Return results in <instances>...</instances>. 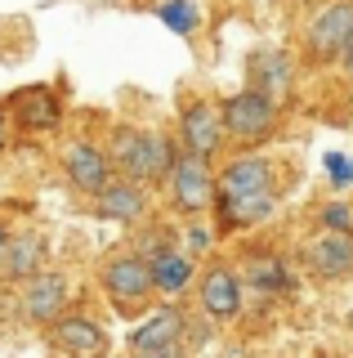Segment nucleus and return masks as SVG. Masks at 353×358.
Segmentation results:
<instances>
[{
	"instance_id": "1",
	"label": "nucleus",
	"mask_w": 353,
	"mask_h": 358,
	"mask_svg": "<svg viewBox=\"0 0 353 358\" xmlns=\"http://www.w3.org/2000/svg\"><path fill=\"white\" fill-rule=\"evenodd\" d=\"M215 233L255 229L278 210V171L269 157L241 152L215 175Z\"/></svg>"
},
{
	"instance_id": "2",
	"label": "nucleus",
	"mask_w": 353,
	"mask_h": 358,
	"mask_svg": "<svg viewBox=\"0 0 353 358\" xmlns=\"http://www.w3.org/2000/svg\"><path fill=\"white\" fill-rule=\"evenodd\" d=\"M107 162H112L117 175L126 179H139L148 188H161V179L170 175L174 157H179V139L165 130H143V126H112L107 130V143H103Z\"/></svg>"
},
{
	"instance_id": "3",
	"label": "nucleus",
	"mask_w": 353,
	"mask_h": 358,
	"mask_svg": "<svg viewBox=\"0 0 353 358\" xmlns=\"http://www.w3.org/2000/svg\"><path fill=\"white\" fill-rule=\"evenodd\" d=\"M98 291L107 296V305L121 313H139L148 309V300L157 296L152 287V264L143 251H117L98 264Z\"/></svg>"
},
{
	"instance_id": "4",
	"label": "nucleus",
	"mask_w": 353,
	"mask_h": 358,
	"mask_svg": "<svg viewBox=\"0 0 353 358\" xmlns=\"http://www.w3.org/2000/svg\"><path fill=\"white\" fill-rule=\"evenodd\" d=\"M219 112H224V134L228 139L246 143V148H260V143H269L273 130H278L282 103L269 99L264 90L246 85V90H237V94H228L224 103H219Z\"/></svg>"
},
{
	"instance_id": "5",
	"label": "nucleus",
	"mask_w": 353,
	"mask_h": 358,
	"mask_svg": "<svg viewBox=\"0 0 353 358\" xmlns=\"http://www.w3.org/2000/svg\"><path fill=\"white\" fill-rule=\"evenodd\" d=\"M165 197H170V210L174 215H206V210L215 206V171H211V157H197L188 148H179V157H174L170 175L161 179Z\"/></svg>"
},
{
	"instance_id": "6",
	"label": "nucleus",
	"mask_w": 353,
	"mask_h": 358,
	"mask_svg": "<svg viewBox=\"0 0 353 358\" xmlns=\"http://www.w3.org/2000/svg\"><path fill=\"white\" fill-rule=\"evenodd\" d=\"M90 210H94V220L121 224V229H139L143 220H152V188L139 184V179L112 175V179H107V184L90 197Z\"/></svg>"
},
{
	"instance_id": "7",
	"label": "nucleus",
	"mask_w": 353,
	"mask_h": 358,
	"mask_svg": "<svg viewBox=\"0 0 353 358\" xmlns=\"http://www.w3.org/2000/svg\"><path fill=\"white\" fill-rule=\"evenodd\" d=\"M193 287H197V305H202V313L211 322H233L241 313V305H246V282H241V273L233 264L211 260L197 273Z\"/></svg>"
},
{
	"instance_id": "8",
	"label": "nucleus",
	"mask_w": 353,
	"mask_h": 358,
	"mask_svg": "<svg viewBox=\"0 0 353 358\" xmlns=\"http://www.w3.org/2000/svg\"><path fill=\"white\" fill-rule=\"evenodd\" d=\"M68 305H72V282L59 268H36L31 278L18 282V309L31 327H50Z\"/></svg>"
},
{
	"instance_id": "9",
	"label": "nucleus",
	"mask_w": 353,
	"mask_h": 358,
	"mask_svg": "<svg viewBox=\"0 0 353 358\" xmlns=\"http://www.w3.org/2000/svg\"><path fill=\"white\" fill-rule=\"evenodd\" d=\"M5 112H9V121H14V130H23V134H54V130L63 126V99H59V90L40 85V81L9 90Z\"/></svg>"
},
{
	"instance_id": "10",
	"label": "nucleus",
	"mask_w": 353,
	"mask_h": 358,
	"mask_svg": "<svg viewBox=\"0 0 353 358\" xmlns=\"http://www.w3.org/2000/svg\"><path fill=\"white\" fill-rule=\"evenodd\" d=\"M353 41V0H331V5L308 22L304 50L313 63H336Z\"/></svg>"
},
{
	"instance_id": "11",
	"label": "nucleus",
	"mask_w": 353,
	"mask_h": 358,
	"mask_svg": "<svg viewBox=\"0 0 353 358\" xmlns=\"http://www.w3.org/2000/svg\"><path fill=\"white\" fill-rule=\"evenodd\" d=\"M179 148H188L197 157H219V148H224V112H219V103H211V99H188V103L179 108Z\"/></svg>"
},
{
	"instance_id": "12",
	"label": "nucleus",
	"mask_w": 353,
	"mask_h": 358,
	"mask_svg": "<svg viewBox=\"0 0 353 358\" xmlns=\"http://www.w3.org/2000/svg\"><path fill=\"white\" fill-rule=\"evenodd\" d=\"M59 171H63V179H68V188H72V193H81V197H94L98 188H103L107 179L117 175L112 162H107V152L98 148L94 139H72V143H63Z\"/></svg>"
},
{
	"instance_id": "13",
	"label": "nucleus",
	"mask_w": 353,
	"mask_h": 358,
	"mask_svg": "<svg viewBox=\"0 0 353 358\" xmlns=\"http://www.w3.org/2000/svg\"><path fill=\"white\" fill-rule=\"evenodd\" d=\"M183 322H188V313H183L179 305L148 309L139 318V327L130 331L126 350L130 354H179L183 350Z\"/></svg>"
},
{
	"instance_id": "14",
	"label": "nucleus",
	"mask_w": 353,
	"mask_h": 358,
	"mask_svg": "<svg viewBox=\"0 0 353 358\" xmlns=\"http://www.w3.org/2000/svg\"><path fill=\"white\" fill-rule=\"evenodd\" d=\"M45 341H50V350H59V354H72V358H94V354H107V331L98 327V322L90 318V313H81V309H63L59 318L45 327Z\"/></svg>"
},
{
	"instance_id": "15",
	"label": "nucleus",
	"mask_w": 353,
	"mask_h": 358,
	"mask_svg": "<svg viewBox=\"0 0 353 358\" xmlns=\"http://www.w3.org/2000/svg\"><path fill=\"white\" fill-rule=\"evenodd\" d=\"M304 264L313 278L322 282H340V278L353 273V233H336V229H322L313 242L304 246Z\"/></svg>"
},
{
	"instance_id": "16",
	"label": "nucleus",
	"mask_w": 353,
	"mask_h": 358,
	"mask_svg": "<svg viewBox=\"0 0 353 358\" xmlns=\"http://www.w3.org/2000/svg\"><path fill=\"white\" fill-rule=\"evenodd\" d=\"M148 264H152V287H157V296H165V300H179L183 291H193V282H197V255H188L179 242H170V246H161L157 255H148Z\"/></svg>"
},
{
	"instance_id": "17",
	"label": "nucleus",
	"mask_w": 353,
	"mask_h": 358,
	"mask_svg": "<svg viewBox=\"0 0 353 358\" xmlns=\"http://www.w3.org/2000/svg\"><path fill=\"white\" fill-rule=\"evenodd\" d=\"M45 260H50V242H45V233H40V229H18L14 238H9L5 260H0V278L18 287L23 278L36 273V268H45Z\"/></svg>"
},
{
	"instance_id": "18",
	"label": "nucleus",
	"mask_w": 353,
	"mask_h": 358,
	"mask_svg": "<svg viewBox=\"0 0 353 358\" xmlns=\"http://www.w3.org/2000/svg\"><path fill=\"white\" fill-rule=\"evenodd\" d=\"M291 59H286L282 50H260V54H250V85L264 90L269 99H282L291 94Z\"/></svg>"
},
{
	"instance_id": "19",
	"label": "nucleus",
	"mask_w": 353,
	"mask_h": 358,
	"mask_svg": "<svg viewBox=\"0 0 353 358\" xmlns=\"http://www.w3.org/2000/svg\"><path fill=\"white\" fill-rule=\"evenodd\" d=\"M241 282L250 291H260V296H286V291H291V273H286L282 255L260 251V255L246 260V278H241Z\"/></svg>"
},
{
	"instance_id": "20",
	"label": "nucleus",
	"mask_w": 353,
	"mask_h": 358,
	"mask_svg": "<svg viewBox=\"0 0 353 358\" xmlns=\"http://www.w3.org/2000/svg\"><path fill=\"white\" fill-rule=\"evenodd\" d=\"M157 18L174 36H197V27H202V5H197V0H161Z\"/></svg>"
},
{
	"instance_id": "21",
	"label": "nucleus",
	"mask_w": 353,
	"mask_h": 358,
	"mask_svg": "<svg viewBox=\"0 0 353 358\" xmlns=\"http://www.w3.org/2000/svg\"><path fill=\"white\" fill-rule=\"evenodd\" d=\"M322 229H336V233H353V206L349 201H331V206H322Z\"/></svg>"
},
{
	"instance_id": "22",
	"label": "nucleus",
	"mask_w": 353,
	"mask_h": 358,
	"mask_svg": "<svg viewBox=\"0 0 353 358\" xmlns=\"http://www.w3.org/2000/svg\"><path fill=\"white\" fill-rule=\"evenodd\" d=\"M326 171H331V184H340V188L353 184V162H349V157L331 152V157H326Z\"/></svg>"
},
{
	"instance_id": "23",
	"label": "nucleus",
	"mask_w": 353,
	"mask_h": 358,
	"mask_svg": "<svg viewBox=\"0 0 353 358\" xmlns=\"http://www.w3.org/2000/svg\"><path fill=\"white\" fill-rule=\"evenodd\" d=\"M179 246H183L188 255H202L206 246H211V229H202V224H188V238H183Z\"/></svg>"
},
{
	"instance_id": "24",
	"label": "nucleus",
	"mask_w": 353,
	"mask_h": 358,
	"mask_svg": "<svg viewBox=\"0 0 353 358\" xmlns=\"http://www.w3.org/2000/svg\"><path fill=\"white\" fill-rule=\"evenodd\" d=\"M14 121H9V112H5V103H0V157H5L9 148H14Z\"/></svg>"
},
{
	"instance_id": "25",
	"label": "nucleus",
	"mask_w": 353,
	"mask_h": 358,
	"mask_svg": "<svg viewBox=\"0 0 353 358\" xmlns=\"http://www.w3.org/2000/svg\"><path fill=\"white\" fill-rule=\"evenodd\" d=\"M9 238H14V229L0 220V260H5V251H9Z\"/></svg>"
},
{
	"instance_id": "26",
	"label": "nucleus",
	"mask_w": 353,
	"mask_h": 358,
	"mask_svg": "<svg viewBox=\"0 0 353 358\" xmlns=\"http://www.w3.org/2000/svg\"><path fill=\"white\" fill-rule=\"evenodd\" d=\"M340 63H345V76H349V81H353V41H349V50L340 54Z\"/></svg>"
}]
</instances>
